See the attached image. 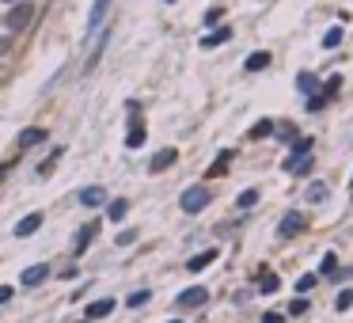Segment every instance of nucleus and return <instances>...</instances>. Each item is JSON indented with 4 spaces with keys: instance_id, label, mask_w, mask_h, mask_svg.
I'll use <instances>...</instances> for the list:
<instances>
[{
    "instance_id": "nucleus-1",
    "label": "nucleus",
    "mask_w": 353,
    "mask_h": 323,
    "mask_svg": "<svg viewBox=\"0 0 353 323\" xmlns=\"http://www.w3.org/2000/svg\"><path fill=\"white\" fill-rule=\"evenodd\" d=\"M209 198H213V194H209L206 187H190V191H182V209H186V213H202V209L209 206Z\"/></svg>"
},
{
    "instance_id": "nucleus-2",
    "label": "nucleus",
    "mask_w": 353,
    "mask_h": 323,
    "mask_svg": "<svg viewBox=\"0 0 353 323\" xmlns=\"http://www.w3.org/2000/svg\"><path fill=\"white\" fill-rule=\"evenodd\" d=\"M31 19H34L31 4H16V8L8 12V19H4V27H8V31H23V27H31Z\"/></svg>"
},
{
    "instance_id": "nucleus-3",
    "label": "nucleus",
    "mask_w": 353,
    "mask_h": 323,
    "mask_svg": "<svg viewBox=\"0 0 353 323\" xmlns=\"http://www.w3.org/2000/svg\"><path fill=\"white\" fill-rule=\"evenodd\" d=\"M206 300H209V289H202V285H194V289L179 293V300H175V304H179L182 312H190V308H202Z\"/></svg>"
},
{
    "instance_id": "nucleus-4",
    "label": "nucleus",
    "mask_w": 353,
    "mask_h": 323,
    "mask_svg": "<svg viewBox=\"0 0 353 323\" xmlns=\"http://www.w3.org/2000/svg\"><path fill=\"white\" fill-rule=\"evenodd\" d=\"M304 217H300V213H285V217H281V228H278V232L281 236H300V232H304Z\"/></svg>"
},
{
    "instance_id": "nucleus-5",
    "label": "nucleus",
    "mask_w": 353,
    "mask_h": 323,
    "mask_svg": "<svg viewBox=\"0 0 353 323\" xmlns=\"http://www.w3.org/2000/svg\"><path fill=\"white\" fill-rule=\"evenodd\" d=\"M130 115H133V125H130V137H125V145H130V149H141V145H145V125L137 122V103H130Z\"/></svg>"
},
{
    "instance_id": "nucleus-6",
    "label": "nucleus",
    "mask_w": 353,
    "mask_h": 323,
    "mask_svg": "<svg viewBox=\"0 0 353 323\" xmlns=\"http://www.w3.org/2000/svg\"><path fill=\"white\" fill-rule=\"evenodd\" d=\"M312 167V160H308V152H300V149H293V156L285 160V171H293V175H300V171H308Z\"/></svg>"
},
{
    "instance_id": "nucleus-7",
    "label": "nucleus",
    "mask_w": 353,
    "mask_h": 323,
    "mask_svg": "<svg viewBox=\"0 0 353 323\" xmlns=\"http://www.w3.org/2000/svg\"><path fill=\"white\" fill-rule=\"evenodd\" d=\"M80 202L88 209H95V206H103V202H107V191H103V187H88V191H80Z\"/></svg>"
},
{
    "instance_id": "nucleus-8",
    "label": "nucleus",
    "mask_w": 353,
    "mask_h": 323,
    "mask_svg": "<svg viewBox=\"0 0 353 323\" xmlns=\"http://www.w3.org/2000/svg\"><path fill=\"white\" fill-rule=\"evenodd\" d=\"M46 274H49V266H46V263H38V266H31V270H23V278H19V282L31 289V285H42V278H46Z\"/></svg>"
},
{
    "instance_id": "nucleus-9",
    "label": "nucleus",
    "mask_w": 353,
    "mask_h": 323,
    "mask_svg": "<svg viewBox=\"0 0 353 323\" xmlns=\"http://www.w3.org/2000/svg\"><path fill=\"white\" fill-rule=\"evenodd\" d=\"M38 228H42V213H31L16 224V236H31V232H38Z\"/></svg>"
},
{
    "instance_id": "nucleus-10",
    "label": "nucleus",
    "mask_w": 353,
    "mask_h": 323,
    "mask_svg": "<svg viewBox=\"0 0 353 323\" xmlns=\"http://www.w3.org/2000/svg\"><path fill=\"white\" fill-rule=\"evenodd\" d=\"M42 141H46V130H38V125L19 133V149H31V145H42Z\"/></svg>"
},
{
    "instance_id": "nucleus-11",
    "label": "nucleus",
    "mask_w": 353,
    "mask_h": 323,
    "mask_svg": "<svg viewBox=\"0 0 353 323\" xmlns=\"http://www.w3.org/2000/svg\"><path fill=\"white\" fill-rule=\"evenodd\" d=\"M114 312V300H95V304H88V320H103V315H110Z\"/></svg>"
},
{
    "instance_id": "nucleus-12",
    "label": "nucleus",
    "mask_w": 353,
    "mask_h": 323,
    "mask_svg": "<svg viewBox=\"0 0 353 323\" xmlns=\"http://www.w3.org/2000/svg\"><path fill=\"white\" fill-rule=\"evenodd\" d=\"M175 164V149H164V152H156V156H152V171H167V167Z\"/></svg>"
},
{
    "instance_id": "nucleus-13",
    "label": "nucleus",
    "mask_w": 353,
    "mask_h": 323,
    "mask_svg": "<svg viewBox=\"0 0 353 323\" xmlns=\"http://www.w3.org/2000/svg\"><path fill=\"white\" fill-rule=\"evenodd\" d=\"M95 232H99V224L91 221V224H84L80 228V236H76V255H80L84 248H88V240H95Z\"/></svg>"
},
{
    "instance_id": "nucleus-14",
    "label": "nucleus",
    "mask_w": 353,
    "mask_h": 323,
    "mask_svg": "<svg viewBox=\"0 0 353 323\" xmlns=\"http://www.w3.org/2000/svg\"><path fill=\"white\" fill-rule=\"evenodd\" d=\"M209 263H217V251H202V255H194V259H190L186 266H190V270L197 274V270H206Z\"/></svg>"
},
{
    "instance_id": "nucleus-15",
    "label": "nucleus",
    "mask_w": 353,
    "mask_h": 323,
    "mask_svg": "<svg viewBox=\"0 0 353 323\" xmlns=\"http://www.w3.org/2000/svg\"><path fill=\"white\" fill-rule=\"evenodd\" d=\"M308 202H312V206H323V202H327V182H312V187H308Z\"/></svg>"
},
{
    "instance_id": "nucleus-16",
    "label": "nucleus",
    "mask_w": 353,
    "mask_h": 323,
    "mask_svg": "<svg viewBox=\"0 0 353 323\" xmlns=\"http://www.w3.org/2000/svg\"><path fill=\"white\" fill-rule=\"evenodd\" d=\"M266 65H270V53H251L247 58V73H263Z\"/></svg>"
},
{
    "instance_id": "nucleus-17",
    "label": "nucleus",
    "mask_w": 353,
    "mask_h": 323,
    "mask_svg": "<svg viewBox=\"0 0 353 323\" xmlns=\"http://www.w3.org/2000/svg\"><path fill=\"white\" fill-rule=\"evenodd\" d=\"M228 38H232V31H228V27H221V31H213L206 42H202V46H206V50H213V46H221V42H228Z\"/></svg>"
},
{
    "instance_id": "nucleus-18",
    "label": "nucleus",
    "mask_w": 353,
    "mask_h": 323,
    "mask_svg": "<svg viewBox=\"0 0 353 323\" xmlns=\"http://www.w3.org/2000/svg\"><path fill=\"white\" fill-rule=\"evenodd\" d=\"M107 8H110V0H95V8H91V23H88V27H99V23H103Z\"/></svg>"
},
{
    "instance_id": "nucleus-19",
    "label": "nucleus",
    "mask_w": 353,
    "mask_h": 323,
    "mask_svg": "<svg viewBox=\"0 0 353 323\" xmlns=\"http://www.w3.org/2000/svg\"><path fill=\"white\" fill-rule=\"evenodd\" d=\"M278 274H263V278H258V293H278Z\"/></svg>"
},
{
    "instance_id": "nucleus-20",
    "label": "nucleus",
    "mask_w": 353,
    "mask_h": 323,
    "mask_svg": "<svg viewBox=\"0 0 353 323\" xmlns=\"http://www.w3.org/2000/svg\"><path fill=\"white\" fill-rule=\"evenodd\" d=\"M296 88L308 91V95H315V76L312 73H300V76H296Z\"/></svg>"
},
{
    "instance_id": "nucleus-21",
    "label": "nucleus",
    "mask_w": 353,
    "mask_h": 323,
    "mask_svg": "<svg viewBox=\"0 0 353 323\" xmlns=\"http://www.w3.org/2000/svg\"><path fill=\"white\" fill-rule=\"evenodd\" d=\"M125 209H130V206H125V198H122V202H110V206H107V217H110V221H122Z\"/></svg>"
},
{
    "instance_id": "nucleus-22",
    "label": "nucleus",
    "mask_w": 353,
    "mask_h": 323,
    "mask_svg": "<svg viewBox=\"0 0 353 323\" xmlns=\"http://www.w3.org/2000/svg\"><path fill=\"white\" fill-rule=\"evenodd\" d=\"M315 282H319V274H300V282H296V293H308Z\"/></svg>"
},
{
    "instance_id": "nucleus-23",
    "label": "nucleus",
    "mask_w": 353,
    "mask_h": 323,
    "mask_svg": "<svg viewBox=\"0 0 353 323\" xmlns=\"http://www.w3.org/2000/svg\"><path fill=\"white\" fill-rule=\"evenodd\" d=\"M255 202H258V191H243V194L236 198V206H239V209H251Z\"/></svg>"
},
{
    "instance_id": "nucleus-24",
    "label": "nucleus",
    "mask_w": 353,
    "mask_h": 323,
    "mask_svg": "<svg viewBox=\"0 0 353 323\" xmlns=\"http://www.w3.org/2000/svg\"><path fill=\"white\" fill-rule=\"evenodd\" d=\"M338 42H342V31H338V27H330V31L323 34V46H327V50H334Z\"/></svg>"
},
{
    "instance_id": "nucleus-25",
    "label": "nucleus",
    "mask_w": 353,
    "mask_h": 323,
    "mask_svg": "<svg viewBox=\"0 0 353 323\" xmlns=\"http://www.w3.org/2000/svg\"><path fill=\"white\" fill-rule=\"evenodd\" d=\"M319 270H323V274H334V270H338V255H334V251H330V255H323Z\"/></svg>"
},
{
    "instance_id": "nucleus-26",
    "label": "nucleus",
    "mask_w": 353,
    "mask_h": 323,
    "mask_svg": "<svg viewBox=\"0 0 353 323\" xmlns=\"http://www.w3.org/2000/svg\"><path fill=\"white\" fill-rule=\"evenodd\" d=\"M228 160H232V152H221V160H217V164L209 167V175H224V167H228Z\"/></svg>"
},
{
    "instance_id": "nucleus-27",
    "label": "nucleus",
    "mask_w": 353,
    "mask_h": 323,
    "mask_svg": "<svg viewBox=\"0 0 353 323\" xmlns=\"http://www.w3.org/2000/svg\"><path fill=\"white\" fill-rule=\"evenodd\" d=\"M273 133V122H258L255 130H251V137H270Z\"/></svg>"
},
{
    "instance_id": "nucleus-28",
    "label": "nucleus",
    "mask_w": 353,
    "mask_h": 323,
    "mask_svg": "<svg viewBox=\"0 0 353 323\" xmlns=\"http://www.w3.org/2000/svg\"><path fill=\"white\" fill-rule=\"evenodd\" d=\"M350 304H353V293H350V289H345V293H338V312H345Z\"/></svg>"
},
{
    "instance_id": "nucleus-29",
    "label": "nucleus",
    "mask_w": 353,
    "mask_h": 323,
    "mask_svg": "<svg viewBox=\"0 0 353 323\" xmlns=\"http://www.w3.org/2000/svg\"><path fill=\"white\" fill-rule=\"evenodd\" d=\"M58 160H61V149H58V152H53V156H49V160H46V164H42V167H38V171H42V175H49V171H53V164H58Z\"/></svg>"
},
{
    "instance_id": "nucleus-30",
    "label": "nucleus",
    "mask_w": 353,
    "mask_h": 323,
    "mask_svg": "<svg viewBox=\"0 0 353 323\" xmlns=\"http://www.w3.org/2000/svg\"><path fill=\"white\" fill-rule=\"evenodd\" d=\"M289 312H293V315H304V312H308V300H293V304H289Z\"/></svg>"
},
{
    "instance_id": "nucleus-31",
    "label": "nucleus",
    "mask_w": 353,
    "mask_h": 323,
    "mask_svg": "<svg viewBox=\"0 0 353 323\" xmlns=\"http://www.w3.org/2000/svg\"><path fill=\"white\" fill-rule=\"evenodd\" d=\"M145 300H148V293H145V289H141V293H133V297H130V304H133V308H137V304H145Z\"/></svg>"
},
{
    "instance_id": "nucleus-32",
    "label": "nucleus",
    "mask_w": 353,
    "mask_h": 323,
    "mask_svg": "<svg viewBox=\"0 0 353 323\" xmlns=\"http://www.w3.org/2000/svg\"><path fill=\"white\" fill-rule=\"evenodd\" d=\"M137 240V232H118V248H122V243H133Z\"/></svg>"
},
{
    "instance_id": "nucleus-33",
    "label": "nucleus",
    "mask_w": 353,
    "mask_h": 323,
    "mask_svg": "<svg viewBox=\"0 0 353 323\" xmlns=\"http://www.w3.org/2000/svg\"><path fill=\"white\" fill-rule=\"evenodd\" d=\"M263 323H281V315H278V312H266V315H263Z\"/></svg>"
},
{
    "instance_id": "nucleus-34",
    "label": "nucleus",
    "mask_w": 353,
    "mask_h": 323,
    "mask_svg": "<svg viewBox=\"0 0 353 323\" xmlns=\"http://www.w3.org/2000/svg\"><path fill=\"white\" fill-rule=\"evenodd\" d=\"M4 300H12V289H0V304H4Z\"/></svg>"
},
{
    "instance_id": "nucleus-35",
    "label": "nucleus",
    "mask_w": 353,
    "mask_h": 323,
    "mask_svg": "<svg viewBox=\"0 0 353 323\" xmlns=\"http://www.w3.org/2000/svg\"><path fill=\"white\" fill-rule=\"evenodd\" d=\"M4 46H8V42H4V38H0V53H4Z\"/></svg>"
},
{
    "instance_id": "nucleus-36",
    "label": "nucleus",
    "mask_w": 353,
    "mask_h": 323,
    "mask_svg": "<svg viewBox=\"0 0 353 323\" xmlns=\"http://www.w3.org/2000/svg\"><path fill=\"white\" fill-rule=\"evenodd\" d=\"M167 323H182V320H167Z\"/></svg>"
}]
</instances>
